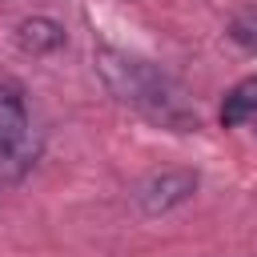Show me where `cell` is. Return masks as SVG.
Segmentation results:
<instances>
[{
  "mask_svg": "<svg viewBox=\"0 0 257 257\" xmlns=\"http://www.w3.org/2000/svg\"><path fill=\"white\" fill-rule=\"evenodd\" d=\"M40 153V141L28 120L24 88L8 76H0V189L16 185Z\"/></svg>",
  "mask_w": 257,
  "mask_h": 257,
  "instance_id": "2",
  "label": "cell"
},
{
  "mask_svg": "<svg viewBox=\"0 0 257 257\" xmlns=\"http://www.w3.org/2000/svg\"><path fill=\"white\" fill-rule=\"evenodd\" d=\"M229 40L241 44L245 52H257V8H245L229 20Z\"/></svg>",
  "mask_w": 257,
  "mask_h": 257,
  "instance_id": "6",
  "label": "cell"
},
{
  "mask_svg": "<svg viewBox=\"0 0 257 257\" xmlns=\"http://www.w3.org/2000/svg\"><path fill=\"white\" fill-rule=\"evenodd\" d=\"M245 120H257V76L237 80L221 100V124L225 128H237Z\"/></svg>",
  "mask_w": 257,
  "mask_h": 257,
  "instance_id": "5",
  "label": "cell"
},
{
  "mask_svg": "<svg viewBox=\"0 0 257 257\" xmlns=\"http://www.w3.org/2000/svg\"><path fill=\"white\" fill-rule=\"evenodd\" d=\"M193 193H197V173L193 169H165V173H153L137 185V205H141L145 217H161V213L185 205Z\"/></svg>",
  "mask_w": 257,
  "mask_h": 257,
  "instance_id": "3",
  "label": "cell"
},
{
  "mask_svg": "<svg viewBox=\"0 0 257 257\" xmlns=\"http://www.w3.org/2000/svg\"><path fill=\"white\" fill-rule=\"evenodd\" d=\"M96 72L104 76L108 92H112L120 104L145 112L149 120H157V124H165V128H173V133L197 128V108L185 100L181 84L169 80L157 64L137 60V56H128V52H116V48H100V52H96Z\"/></svg>",
  "mask_w": 257,
  "mask_h": 257,
  "instance_id": "1",
  "label": "cell"
},
{
  "mask_svg": "<svg viewBox=\"0 0 257 257\" xmlns=\"http://www.w3.org/2000/svg\"><path fill=\"white\" fill-rule=\"evenodd\" d=\"M16 44L28 52V56H48L64 44V28L52 20V16H28L16 24Z\"/></svg>",
  "mask_w": 257,
  "mask_h": 257,
  "instance_id": "4",
  "label": "cell"
}]
</instances>
